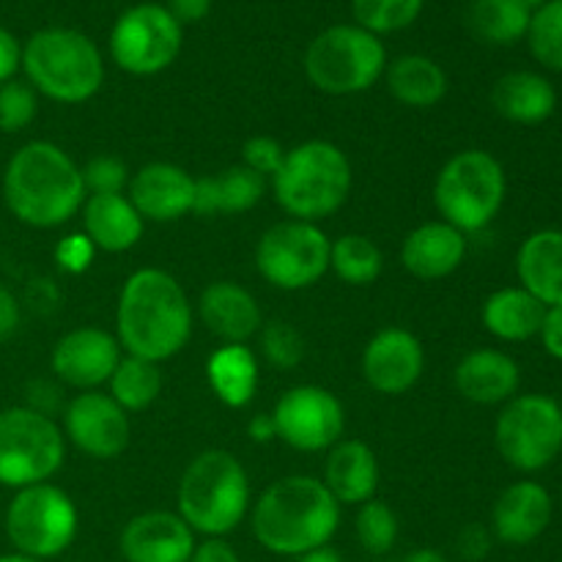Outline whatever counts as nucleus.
Segmentation results:
<instances>
[{"label":"nucleus","instance_id":"obj_18","mask_svg":"<svg viewBox=\"0 0 562 562\" xmlns=\"http://www.w3.org/2000/svg\"><path fill=\"white\" fill-rule=\"evenodd\" d=\"M198 541L176 510H146L132 516L119 536L126 562H190Z\"/></svg>","mask_w":562,"mask_h":562},{"label":"nucleus","instance_id":"obj_30","mask_svg":"<svg viewBox=\"0 0 562 562\" xmlns=\"http://www.w3.org/2000/svg\"><path fill=\"white\" fill-rule=\"evenodd\" d=\"M543 313L547 307L530 291H525L521 285H510V289L488 294V300L483 302L481 318L486 333L503 344H525V340L538 338Z\"/></svg>","mask_w":562,"mask_h":562},{"label":"nucleus","instance_id":"obj_9","mask_svg":"<svg viewBox=\"0 0 562 562\" xmlns=\"http://www.w3.org/2000/svg\"><path fill=\"white\" fill-rule=\"evenodd\" d=\"M5 538L16 554L38 562L60 558L75 543L80 510L55 483H36L14 492L3 516Z\"/></svg>","mask_w":562,"mask_h":562},{"label":"nucleus","instance_id":"obj_19","mask_svg":"<svg viewBox=\"0 0 562 562\" xmlns=\"http://www.w3.org/2000/svg\"><path fill=\"white\" fill-rule=\"evenodd\" d=\"M126 198L146 223H176L195 212V176L173 162H148L132 173Z\"/></svg>","mask_w":562,"mask_h":562},{"label":"nucleus","instance_id":"obj_44","mask_svg":"<svg viewBox=\"0 0 562 562\" xmlns=\"http://www.w3.org/2000/svg\"><path fill=\"white\" fill-rule=\"evenodd\" d=\"M538 338H541L543 351H547L552 360L562 362V305L547 307L541 329H538Z\"/></svg>","mask_w":562,"mask_h":562},{"label":"nucleus","instance_id":"obj_26","mask_svg":"<svg viewBox=\"0 0 562 562\" xmlns=\"http://www.w3.org/2000/svg\"><path fill=\"white\" fill-rule=\"evenodd\" d=\"M516 274L543 307L562 305V231L543 228L527 236L516 252Z\"/></svg>","mask_w":562,"mask_h":562},{"label":"nucleus","instance_id":"obj_43","mask_svg":"<svg viewBox=\"0 0 562 562\" xmlns=\"http://www.w3.org/2000/svg\"><path fill=\"white\" fill-rule=\"evenodd\" d=\"M492 543H494L492 530L483 525H467L464 530L459 532V538H456V549H459L461 560L467 562L486 560L488 552H492Z\"/></svg>","mask_w":562,"mask_h":562},{"label":"nucleus","instance_id":"obj_49","mask_svg":"<svg viewBox=\"0 0 562 562\" xmlns=\"http://www.w3.org/2000/svg\"><path fill=\"white\" fill-rule=\"evenodd\" d=\"M247 434H250L252 442H272V439H278V431H274V420H272V412H261V415H256L250 420V426H247Z\"/></svg>","mask_w":562,"mask_h":562},{"label":"nucleus","instance_id":"obj_14","mask_svg":"<svg viewBox=\"0 0 562 562\" xmlns=\"http://www.w3.org/2000/svg\"><path fill=\"white\" fill-rule=\"evenodd\" d=\"M280 442L300 453H327L344 439L346 409L338 395L318 384L285 390L272 409Z\"/></svg>","mask_w":562,"mask_h":562},{"label":"nucleus","instance_id":"obj_45","mask_svg":"<svg viewBox=\"0 0 562 562\" xmlns=\"http://www.w3.org/2000/svg\"><path fill=\"white\" fill-rule=\"evenodd\" d=\"M22 69V44L11 31L0 25V86L14 80L16 71Z\"/></svg>","mask_w":562,"mask_h":562},{"label":"nucleus","instance_id":"obj_15","mask_svg":"<svg viewBox=\"0 0 562 562\" xmlns=\"http://www.w3.org/2000/svg\"><path fill=\"white\" fill-rule=\"evenodd\" d=\"M64 431L66 442L75 445L88 459L110 461L119 459L132 439L130 415L102 390H86L77 393L64 406Z\"/></svg>","mask_w":562,"mask_h":562},{"label":"nucleus","instance_id":"obj_52","mask_svg":"<svg viewBox=\"0 0 562 562\" xmlns=\"http://www.w3.org/2000/svg\"><path fill=\"white\" fill-rule=\"evenodd\" d=\"M0 562H38V560H33V558H25V554L9 552V554H0Z\"/></svg>","mask_w":562,"mask_h":562},{"label":"nucleus","instance_id":"obj_28","mask_svg":"<svg viewBox=\"0 0 562 562\" xmlns=\"http://www.w3.org/2000/svg\"><path fill=\"white\" fill-rule=\"evenodd\" d=\"M492 104L510 124L538 126L558 110V91L536 71H508L494 82Z\"/></svg>","mask_w":562,"mask_h":562},{"label":"nucleus","instance_id":"obj_6","mask_svg":"<svg viewBox=\"0 0 562 562\" xmlns=\"http://www.w3.org/2000/svg\"><path fill=\"white\" fill-rule=\"evenodd\" d=\"M22 71L33 91L58 104H82L104 86L97 44L71 27H44L22 44Z\"/></svg>","mask_w":562,"mask_h":562},{"label":"nucleus","instance_id":"obj_54","mask_svg":"<svg viewBox=\"0 0 562 562\" xmlns=\"http://www.w3.org/2000/svg\"><path fill=\"white\" fill-rule=\"evenodd\" d=\"M560 406H562V404H560Z\"/></svg>","mask_w":562,"mask_h":562},{"label":"nucleus","instance_id":"obj_51","mask_svg":"<svg viewBox=\"0 0 562 562\" xmlns=\"http://www.w3.org/2000/svg\"><path fill=\"white\" fill-rule=\"evenodd\" d=\"M401 562H450V560L445 558V552H439V549L423 547V549H415L412 554H406Z\"/></svg>","mask_w":562,"mask_h":562},{"label":"nucleus","instance_id":"obj_20","mask_svg":"<svg viewBox=\"0 0 562 562\" xmlns=\"http://www.w3.org/2000/svg\"><path fill=\"white\" fill-rule=\"evenodd\" d=\"M554 516L552 494L538 481H516L492 508V536L505 547H527L549 530Z\"/></svg>","mask_w":562,"mask_h":562},{"label":"nucleus","instance_id":"obj_35","mask_svg":"<svg viewBox=\"0 0 562 562\" xmlns=\"http://www.w3.org/2000/svg\"><path fill=\"white\" fill-rule=\"evenodd\" d=\"M355 532L360 547L366 549L368 554L373 558H384V554L393 552L395 541H398V516L395 510L390 508L387 503L382 499H368L357 508V519H355Z\"/></svg>","mask_w":562,"mask_h":562},{"label":"nucleus","instance_id":"obj_42","mask_svg":"<svg viewBox=\"0 0 562 562\" xmlns=\"http://www.w3.org/2000/svg\"><path fill=\"white\" fill-rule=\"evenodd\" d=\"M97 247L88 239L86 234H69L55 245V263L58 269H64L66 274H82L91 269L93 258H97Z\"/></svg>","mask_w":562,"mask_h":562},{"label":"nucleus","instance_id":"obj_36","mask_svg":"<svg viewBox=\"0 0 562 562\" xmlns=\"http://www.w3.org/2000/svg\"><path fill=\"white\" fill-rule=\"evenodd\" d=\"M426 0H351L357 25L373 36L409 27L420 16Z\"/></svg>","mask_w":562,"mask_h":562},{"label":"nucleus","instance_id":"obj_41","mask_svg":"<svg viewBox=\"0 0 562 562\" xmlns=\"http://www.w3.org/2000/svg\"><path fill=\"white\" fill-rule=\"evenodd\" d=\"M283 159H285L283 143L274 140V137L269 135H256L241 146V165L256 170V173L263 176L267 181L278 173Z\"/></svg>","mask_w":562,"mask_h":562},{"label":"nucleus","instance_id":"obj_37","mask_svg":"<svg viewBox=\"0 0 562 562\" xmlns=\"http://www.w3.org/2000/svg\"><path fill=\"white\" fill-rule=\"evenodd\" d=\"M527 42L538 64L562 71V0H547L541 9L532 11Z\"/></svg>","mask_w":562,"mask_h":562},{"label":"nucleus","instance_id":"obj_21","mask_svg":"<svg viewBox=\"0 0 562 562\" xmlns=\"http://www.w3.org/2000/svg\"><path fill=\"white\" fill-rule=\"evenodd\" d=\"M198 316L209 333L223 344H247L258 338L263 327V313L258 300L234 280H217L203 289L198 300Z\"/></svg>","mask_w":562,"mask_h":562},{"label":"nucleus","instance_id":"obj_12","mask_svg":"<svg viewBox=\"0 0 562 562\" xmlns=\"http://www.w3.org/2000/svg\"><path fill=\"white\" fill-rule=\"evenodd\" d=\"M329 239L318 223L283 220L258 239L256 269L280 291H305L329 272Z\"/></svg>","mask_w":562,"mask_h":562},{"label":"nucleus","instance_id":"obj_48","mask_svg":"<svg viewBox=\"0 0 562 562\" xmlns=\"http://www.w3.org/2000/svg\"><path fill=\"white\" fill-rule=\"evenodd\" d=\"M165 9L173 14L179 25H184V22H201L212 11V0H168Z\"/></svg>","mask_w":562,"mask_h":562},{"label":"nucleus","instance_id":"obj_3","mask_svg":"<svg viewBox=\"0 0 562 562\" xmlns=\"http://www.w3.org/2000/svg\"><path fill=\"white\" fill-rule=\"evenodd\" d=\"M340 503L318 477L289 475L267 486L250 508L256 541L278 558L327 547L340 527Z\"/></svg>","mask_w":562,"mask_h":562},{"label":"nucleus","instance_id":"obj_22","mask_svg":"<svg viewBox=\"0 0 562 562\" xmlns=\"http://www.w3.org/2000/svg\"><path fill=\"white\" fill-rule=\"evenodd\" d=\"M456 393L477 406L508 404L519 395V362L499 349H472L453 371Z\"/></svg>","mask_w":562,"mask_h":562},{"label":"nucleus","instance_id":"obj_40","mask_svg":"<svg viewBox=\"0 0 562 562\" xmlns=\"http://www.w3.org/2000/svg\"><path fill=\"white\" fill-rule=\"evenodd\" d=\"M82 184L86 195H124L130 187V168L113 154H99L82 165Z\"/></svg>","mask_w":562,"mask_h":562},{"label":"nucleus","instance_id":"obj_1","mask_svg":"<svg viewBox=\"0 0 562 562\" xmlns=\"http://www.w3.org/2000/svg\"><path fill=\"white\" fill-rule=\"evenodd\" d=\"M115 338L124 355L157 366L179 355L192 338V305L179 280L157 267L132 272L115 305Z\"/></svg>","mask_w":562,"mask_h":562},{"label":"nucleus","instance_id":"obj_17","mask_svg":"<svg viewBox=\"0 0 562 562\" xmlns=\"http://www.w3.org/2000/svg\"><path fill=\"white\" fill-rule=\"evenodd\" d=\"M362 379L379 395H404L426 371V349L406 327H384L362 349Z\"/></svg>","mask_w":562,"mask_h":562},{"label":"nucleus","instance_id":"obj_34","mask_svg":"<svg viewBox=\"0 0 562 562\" xmlns=\"http://www.w3.org/2000/svg\"><path fill=\"white\" fill-rule=\"evenodd\" d=\"M329 272L346 285H371L384 272V252L366 234H344L329 245Z\"/></svg>","mask_w":562,"mask_h":562},{"label":"nucleus","instance_id":"obj_5","mask_svg":"<svg viewBox=\"0 0 562 562\" xmlns=\"http://www.w3.org/2000/svg\"><path fill=\"white\" fill-rule=\"evenodd\" d=\"M351 181L355 173L344 148L329 140H305L285 148L283 165L269 179V187L291 220L322 223L349 201Z\"/></svg>","mask_w":562,"mask_h":562},{"label":"nucleus","instance_id":"obj_33","mask_svg":"<svg viewBox=\"0 0 562 562\" xmlns=\"http://www.w3.org/2000/svg\"><path fill=\"white\" fill-rule=\"evenodd\" d=\"M470 27L488 44H516L527 38L532 11L519 0H475L470 5Z\"/></svg>","mask_w":562,"mask_h":562},{"label":"nucleus","instance_id":"obj_10","mask_svg":"<svg viewBox=\"0 0 562 562\" xmlns=\"http://www.w3.org/2000/svg\"><path fill=\"white\" fill-rule=\"evenodd\" d=\"M66 461V437L55 417L31 406L0 412V486L20 488L49 483Z\"/></svg>","mask_w":562,"mask_h":562},{"label":"nucleus","instance_id":"obj_27","mask_svg":"<svg viewBox=\"0 0 562 562\" xmlns=\"http://www.w3.org/2000/svg\"><path fill=\"white\" fill-rule=\"evenodd\" d=\"M269 181L247 165H231L195 179V212L201 217L214 214H245L263 201Z\"/></svg>","mask_w":562,"mask_h":562},{"label":"nucleus","instance_id":"obj_31","mask_svg":"<svg viewBox=\"0 0 562 562\" xmlns=\"http://www.w3.org/2000/svg\"><path fill=\"white\" fill-rule=\"evenodd\" d=\"M387 91L395 102L415 110H428L448 97V75L428 55H401L384 69Z\"/></svg>","mask_w":562,"mask_h":562},{"label":"nucleus","instance_id":"obj_38","mask_svg":"<svg viewBox=\"0 0 562 562\" xmlns=\"http://www.w3.org/2000/svg\"><path fill=\"white\" fill-rule=\"evenodd\" d=\"M258 344H261L263 360L280 371H294L305 360V340L289 322L263 324L258 333Z\"/></svg>","mask_w":562,"mask_h":562},{"label":"nucleus","instance_id":"obj_11","mask_svg":"<svg viewBox=\"0 0 562 562\" xmlns=\"http://www.w3.org/2000/svg\"><path fill=\"white\" fill-rule=\"evenodd\" d=\"M494 445L514 470H547L562 453V406L543 393L514 395L494 423Z\"/></svg>","mask_w":562,"mask_h":562},{"label":"nucleus","instance_id":"obj_39","mask_svg":"<svg viewBox=\"0 0 562 562\" xmlns=\"http://www.w3.org/2000/svg\"><path fill=\"white\" fill-rule=\"evenodd\" d=\"M38 113V93L27 80H9L0 86V132L16 135L27 130Z\"/></svg>","mask_w":562,"mask_h":562},{"label":"nucleus","instance_id":"obj_8","mask_svg":"<svg viewBox=\"0 0 562 562\" xmlns=\"http://www.w3.org/2000/svg\"><path fill=\"white\" fill-rule=\"evenodd\" d=\"M387 69L382 38L360 25H333L305 53V75L329 97H351L376 86Z\"/></svg>","mask_w":562,"mask_h":562},{"label":"nucleus","instance_id":"obj_16","mask_svg":"<svg viewBox=\"0 0 562 562\" xmlns=\"http://www.w3.org/2000/svg\"><path fill=\"white\" fill-rule=\"evenodd\" d=\"M121 357L124 349L113 333L102 327H77L60 335L58 344L53 346L49 368L60 384L86 393L110 382Z\"/></svg>","mask_w":562,"mask_h":562},{"label":"nucleus","instance_id":"obj_4","mask_svg":"<svg viewBox=\"0 0 562 562\" xmlns=\"http://www.w3.org/2000/svg\"><path fill=\"white\" fill-rule=\"evenodd\" d=\"M176 503V514L192 527L195 536L225 538L250 514V475L228 450H203L187 464Z\"/></svg>","mask_w":562,"mask_h":562},{"label":"nucleus","instance_id":"obj_7","mask_svg":"<svg viewBox=\"0 0 562 562\" xmlns=\"http://www.w3.org/2000/svg\"><path fill=\"white\" fill-rule=\"evenodd\" d=\"M508 195V176L503 162L483 148L453 154L434 181V206L439 217L461 234L488 228L503 212Z\"/></svg>","mask_w":562,"mask_h":562},{"label":"nucleus","instance_id":"obj_29","mask_svg":"<svg viewBox=\"0 0 562 562\" xmlns=\"http://www.w3.org/2000/svg\"><path fill=\"white\" fill-rule=\"evenodd\" d=\"M206 379L217 401L228 409H245L256 398L261 371L247 344H223L206 362Z\"/></svg>","mask_w":562,"mask_h":562},{"label":"nucleus","instance_id":"obj_46","mask_svg":"<svg viewBox=\"0 0 562 562\" xmlns=\"http://www.w3.org/2000/svg\"><path fill=\"white\" fill-rule=\"evenodd\" d=\"M190 562H241V558L225 538H206L198 543Z\"/></svg>","mask_w":562,"mask_h":562},{"label":"nucleus","instance_id":"obj_47","mask_svg":"<svg viewBox=\"0 0 562 562\" xmlns=\"http://www.w3.org/2000/svg\"><path fill=\"white\" fill-rule=\"evenodd\" d=\"M22 322V311L16 296L5 285H0V340L11 338Z\"/></svg>","mask_w":562,"mask_h":562},{"label":"nucleus","instance_id":"obj_25","mask_svg":"<svg viewBox=\"0 0 562 562\" xmlns=\"http://www.w3.org/2000/svg\"><path fill=\"white\" fill-rule=\"evenodd\" d=\"M82 234L99 252H126L143 239L146 220L124 195H88L80 209Z\"/></svg>","mask_w":562,"mask_h":562},{"label":"nucleus","instance_id":"obj_24","mask_svg":"<svg viewBox=\"0 0 562 562\" xmlns=\"http://www.w3.org/2000/svg\"><path fill=\"white\" fill-rule=\"evenodd\" d=\"M379 459L366 442L360 439H340L335 448L327 450L324 459V477L322 483L327 492L344 505H357L376 497L379 488Z\"/></svg>","mask_w":562,"mask_h":562},{"label":"nucleus","instance_id":"obj_13","mask_svg":"<svg viewBox=\"0 0 562 562\" xmlns=\"http://www.w3.org/2000/svg\"><path fill=\"white\" fill-rule=\"evenodd\" d=\"M179 49L181 25L159 3L132 5L110 31V55L126 75H159L179 58Z\"/></svg>","mask_w":562,"mask_h":562},{"label":"nucleus","instance_id":"obj_32","mask_svg":"<svg viewBox=\"0 0 562 562\" xmlns=\"http://www.w3.org/2000/svg\"><path fill=\"white\" fill-rule=\"evenodd\" d=\"M162 368L151 360H143V357L124 355L121 357L119 368L110 376V398L126 412V415H135V412H146L148 406L157 404L159 393H162Z\"/></svg>","mask_w":562,"mask_h":562},{"label":"nucleus","instance_id":"obj_2","mask_svg":"<svg viewBox=\"0 0 562 562\" xmlns=\"http://www.w3.org/2000/svg\"><path fill=\"white\" fill-rule=\"evenodd\" d=\"M82 170L53 140H31L16 148L3 170V203L27 228H60L86 203Z\"/></svg>","mask_w":562,"mask_h":562},{"label":"nucleus","instance_id":"obj_53","mask_svg":"<svg viewBox=\"0 0 562 562\" xmlns=\"http://www.w3.org/2000/svg\"><path fill=\"white\" fill-rule=\"evenodd\" d=\"M519 3H525L530 11H536V9H541V5L547 3V0H519Z\"/></svg>","mask_w":562,"mask_h":562},{"label":"nucleus","instance_id":"obj_23","mask_svg":"<svg viewBox=\"0 0 562 562\" xmlns=\"http://www.w3.org/2000/svg\"><path fill=\"white\" fill-rule=\"evenodd\" d=\"M467 258V234L445 220H431L406 234L401 267L417 280L450 278Z\"/></svg>","mask_w":562,"mask_h":562},{"label":"nucleus","instance_id":"obj_50","mask_svg":"<svg viewBox=\"0 0 562 562\" xmlns=\"http://www.w3.org/2000/svg\"><path fill=\"white\" fill-rule=\"evenodd\" d=\"M296 562H344V554L327 543V547H318V549H311V552L300 554Z\"/></svg>","mask_w":562,"mask_h":562}]
</instances>
